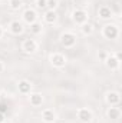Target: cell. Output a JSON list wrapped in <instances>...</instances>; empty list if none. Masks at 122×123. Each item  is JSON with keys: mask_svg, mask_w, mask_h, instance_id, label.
Here are the masks:
<instances>
[{"mask_svg": "<svg viewBox=\"0 0 122 123\" xmlns=\"http://www.w3.org/2000/svg\"><path fill=\"white\" fill-rule=\"evenodd\" d=\"M102 34H103L105 39L115 40V39H118V36H119V27H118L116 25H111V23H108V25L103 26V29H102Z\"/></svg>", "mask_w": 122, "mask_h": 123, "instance_id": "obj_1", "label": "cell"}, {"mask_svg": "<svg viewBox=\"0 0 122 123\" xmlns=\"http://www.w3.org/2000/svg\"><path fill=\"white\" fill-rule=\"evenodd\" d=\"M103 63H105V66H106L108 69L116 70V69H119V66H121V55H119V53H116V55L108 53V56H106V59L103 60Z\"/></svg>", "mask_w": 122, "mask_h": 123, "instance_id": "obj_2", "label": "cell"}, {"mask_svg": "<svg viewBox=\"0 0 122 123\" xmlns=\"http://www.w3.org/2000/svg\"><path fill=\"white\" fill-rule=\"evenodd\" d=\"M61 44L65 49H72L76 44V36L72 31H65L61 36Z\"/></svg>", "mask_w": 122, "mask_h": 123, "instance_id": "obj_3", "label": "cell"}, {"mask_svg": "<svg viewBox=\"0 0 122 123\" xmlns=\"http://www.w3.org/2000/svg\"><path fill=\"white\" fill-rule=\"evenodd\" d=\"M72 20L76 25H79V26H82L83 23H86L88 22V13H86V10H83V9H75L72 12Z\"/></svg>", "mask_w": 122, "mask_h": 123, "instance_id": "obj_4", "label": "cell"}, {"mask_svg": "<svg viewBox=\"0 0 122 123\" xmlns=\"http://www.w3.org/2000/svg\"><path fill=\"white\" fill-rule=\"evenodd\" d=\"M50 64H52L53 67H56V69L65 67V66H66V57H65V55H62L59 52L52 53V55H50Z\"/></svg>", "mask_w": 122, "mask_h": 123, "instance_id": "obj_5", "label": "cell"}, {"mask_svg": "<svg viewBox=\"0 0 122 123\" xmlns=\"http://www.w3.org/2000/svg\"><path fill=\"white\" fill-rule=\"evenodd\" d=\"M22 50H23L25 53H27V55L34 53V52L37 50V42H36L34 39H32V37L25 39V40L22 42Z\"/></svg>", "mask_w": 122, "mask_h": 123, "instance_id": "obj_6", "label": "cell"}, {"mask_svg": "<svg viewBox=\"0 0 122 123\" xmlns=\"http://www.w3.org/2000/svg\"><path fill=\"white\" fill-rule=\"evenodd\" d=\"M76 116L81 123H91L92 120V112L86 107H79L76 112Z\"/></svg>", "mask_w": 122, "mask_h": 123, "instance_id": "obj_7", "label": "cell"}, {"mask_svg": "<svg viewBox=\"0 0 122 123\" xmlns=\"http://www.w3.org/2000/svg\"><path fill=\"white\" fill-rule=\"evenodd\" d=\"M105 100L109 106H118L121 102V94H119V92H108Z\"/></svg>", "mask_w": 122, "mask_h": 123, "instance_id": "obj_8", "label": "cell"}, {"mask_svg": "<svg viewBox=\"0 0 122 123\" xmlns=\"http://www.w3.org/2000/svg\"><path fill=\"white\" fill-rule=\"evenodd\" d=\"M112 16H114V12H112V9H111L109 6H101V7L98 9V17H99V19L108 20V19H111Z\"/></svg>", "mask_w": 122, "mask_h": 123, "instance_id": "obj_9", "label": "cell"}, {"mask_svg": "<svg viewBox=\"0 0 122 123\" xmlns=\"http://www.w3.org/2000/svg\"><path fill=\"white\" fill-rule=\"evenodd\" d=\"M9 30H10L12 34L19 36V34H22V33H23L25 27H23V25H22L19 20H12V22H10V25H9Z\"/></svg>", "mask_w": 122, "mask_h": 123, "instance_id": "obj_10", "label": "cell"}, {"mask_svg": "<svg viewBox=\"0 0 122 123\" xmlns=\"http://www.w3.org/2000/svg\"><path fill=\"white\" fill-rule=\"evenodd\" d=\"M37 20V13H36V10H33V9H26L25 12H23V22H26L27 25H32V23H34Z\"/></svg>", "mask_w": 122, "mask_h": 123, "instance_id": "obj_11", "label": "cell"}, {"mask_svg": "<svg viewBox=\"0 0 122 123\" xmlns=\"http://www.w3.org/2000/svg\"><path fill=\"white\" fill-rule=\"evenodd\" d=\"M43 20L47 23V25H53V23H56L58 22V13H56V10H46L45 13H43Z\"/></svg>", "mask_w": 122, "mask_h": 123, "instance_id": "obj_12", "label": "cell"}, {"mask_svg": "<svg viewBox=\"0 0 122 123\" xmlns=\"http://www.w3.org/2000/svg\"><path fill=\"white\" fill-rule=\"evenodd\" d=\"M17 90H19L20 94H30L32 83L29 82V80H26V79L20 80V82H19V85H17Z\"/></svg>", "mask_w": 122, "mask_h": 123, "instance_id": "obj_13", "label": "cell"}, {"mask_svg": "<svg viewBox=\"0 0 122 123\" xmlns=\"http://www.w3.org/2000/svg\"><path fill=\"white\" fill-rule=\"evenodd\" d=\"M42 120L45 123H53L56 120V113L52 109H45L42 110Z\"/></svg>", "mask_w": 122, "mask_h": 123, "instance_id": "obj_14", "label": "cell"}, {"mask_svg": "<svg viewBox=\"0 0 122 123\" xmlns=\"http://www.w3.org/2000/svg\"><path fill=\"white\" fill-rule=\"evenodd\" d=\"M29 103H30L33 107L42 106V103H43V96H42L40 93H30V96H29Z\"/></svg>", "mask_w": 122, "mask_h": 123, "instance_id": "obj_15", "label": "cell"}, {"mask_svg": "<svg viewBox=\"0 0 122 123\" xmlns=\"http://www.w3.org/2000/svg\"><path fill=\"white\" fill-rule=\"evenodd\" d=\"M106 115H108V117H109V119L116 120V119H119V117H121V109H119L118 106H111V107L108 109Z\"/></svg>", "mask_w": 122, "mask_h": 123, "instance_id": "obj_16", "label": "cell"}, {"mask_svg": "<svg viewBox=\"0 0 122 123\" xmlns=\"http://www.w3.org/2000/svg\"><path fill=\"white\" fill-rule=\"evenodd\" d=\"M93 25L89 23V22H86V23H83L82 26H81V31H82V34L83 36H92L93 34Z\"/></svg>", "mask_w": 122, "mask_h": 123, "instance_id": "obj_17", "label": "cell"}, {"mask_svg": "<svg viewBox=\"0 0 122 123\" xmlns=\"http://www.w3.org/2000/svg\"><path fill=\"white\" fill-rule=\"evenodd\" d=\"M29 26H30L29 29H30V33H32V34H40V33L43 31V25H42L40 22H37V20H36L34 23L29 25Z\"/></svg>", "mask_w": 122, "mask_h": 123, "instance_id": "obj_18", "label": "cell"}, {"mask_svg": "<svg viewBox=\"0 0 122 123\" xmlns=\"http://www.w3.org/2000/svg\"><path fill=\"white\" fill-rule=\"evenodd\" d=\"M9 7L12 10H19L22 7V0H9Z\"/></svg>", "mask_w": 122, "mask_h": 123, "instance_id": "obj_19", "label": "cell"}, {"mask_svg": "<svg viewBox=\"0 0 122 123\" xmlns=\"http://www.w3.org/2000/svg\"><path fill=\"white\" fill-rule=\"evenodd\" d=\"M56 7H58V0H47L46 9H49V10H56Z\"/></svg>", "mask_w": 122, "mask_h": 123, "instance_id": "obj_20", "label": "cell"}, {"mask_svg": "<svg viewBox=\"0 0 122 123\" xmlns=\"http://www.w3.org/2000/svg\"><path fill=\"white\" fill-rule=\"evenodd\" d=\"M47 0H36V7L37 9H46Z\"/></svg>", "mask_w": 122, "mask_h": 123, "instance_id": "obj_21", "label": "cell"}, {"mask_svg": "<svg viewBox=\"0 0 122 123\" xmlns=\"http://www.w3.org/2000/svg\"><path fill=\"white\" fill-rule=\"evenodd\" d=\"M4 120H6V113L0 110V123H4Z\"/></svg>", "mask_w": 122, "mask_h": 123, "instance_id": "obj_22", "label": "cell"}, {"mask_svg": "<svg viewBox=\"0 0 122 123\" xmlns=\"http://www.w3.org/2000/svg\"><path fill=\"white\" fill-rule=\"evenodd\" d=\"M106 56H108V53H105V52H101V53H99V59H101L102 62L106 59Z\"/></svg>", "mask_w": 122, "mask_h": 123, "instance_id": "obj_23", "label": "cell"}, {"mask_svg": "<svg viewBox=\"0 0 122 123\" xmlns=\"http://www.w3.org/2000/svg\"><path fill=\"white\" fill-rule=\"evenodd\" d=\"M3 34H4V29H3V27L0 26V39L3 37Z\"/></svg>", "mask_w": 122, "mask_h": 123, "instance_id": "obj_24", "label": "cell"}, {"mask_svg": "<svg viewBox=\"0 0 122 123\" xmlns=\"http://www.w3.org/2000/svg\"><path fill=\"white\" fill-rule=\"evenodd\" d=\"M3 69H4V66H3V62L0 60V73L3 72Z\"/></svg>", "mask_w": 122, "mask_h": 123, "instance_id": "obj_25", "label": "cell"}, {"mask_svg": "<svg viewBox=\"0 0 122 123\" xmlns=\"http://www.w3.org/2000/svg\"><path fill=\"white\" fill-rule=\"evenodd\" d=\"M22 1H23V0H22Z\"/></svg>", "mask_w": 122, "mask_h": 123, "instance_id": "obj_26", "label": "cell"}]
</instances>
